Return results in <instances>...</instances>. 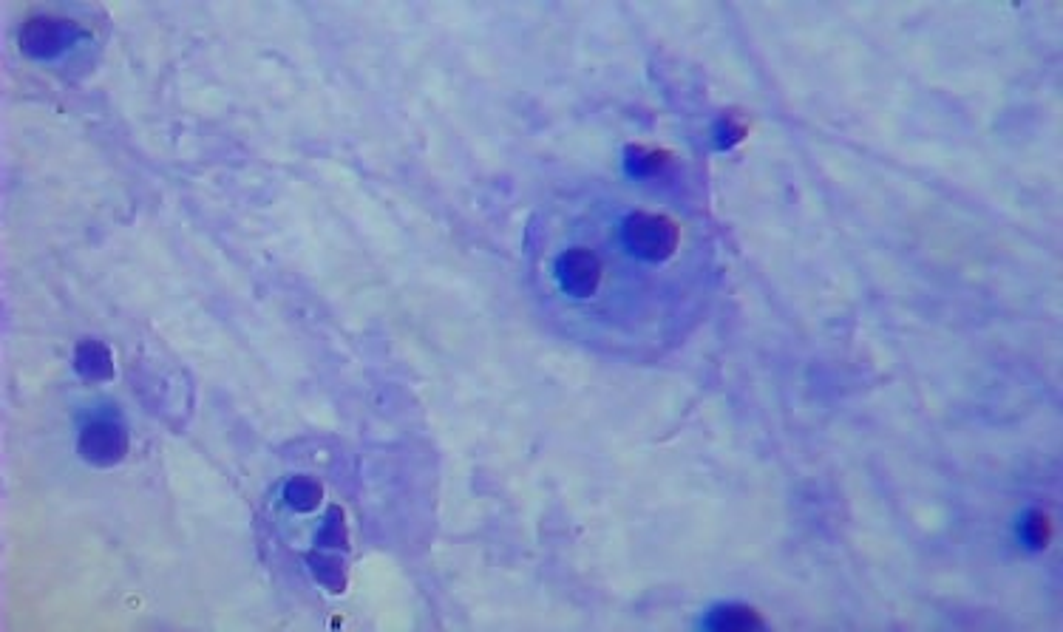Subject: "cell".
I'll use <instances>...</instances> for the list:
<instances>
[{"instance_id":"cell-1","label":"cell","mask_w":1063,"mask_h":632,"mask_svg":"<svg viewBox=\"0 0 1063 632\" xmlns=\"http://www.w3.org/2000/svg\"><path fill=\"white\" fill-rule=\"evenodd\" d=\"M621 241L630 256L641 261H667L681 241L678 224L658 213H630L621 224Z\"/></svg>"},{"instance_id":"cell-2","label":"cell","mask_w":1063,"mask_h":632,"mask_svg":"<svg viewBox=\"0 0 1063 632\" xmlns=\"http://www.w3.org/2000/svg\"><path fill=\"white\" fill-rule=\"evenodd\" d=\"M77 454L94 468H114L128 454V431L114 420H94L80 431Z\"/></svg>"},{"instance_id":"cell-3","label":"cell","mask_w":1063,"mask_h":632,"mask_svg":"<svg viewBox=\"0 0 1063 632\" xmlns=\"http://www.w3.org/2000/svg\"><path fill=\"white\" fill-rule=\"evenodd\" d=\"M556 281L570 298H590L601 284V261L596 253L573 247L556 261Z\"/></svg>"},{"instance_id":"cell-4","label":"cell","mask_w":1063,"mask_h":632,"mask_svg":"<svg viewBox=\"0 0 1063 632\" xmlns=\"http://www.w3.org/2000/svg\"><path fill=\"white\" fill-rule=\"evenodd\" d=\"M69 40V20L40 15V18H32L23 26V32H20V49L29 54V57L46 60V57H54L57 52H63Z\"/></svg>"},{"instance_id":"cell-5","label":"cell","mask_w":1063,"mask_h":632,"mask_svg":"<svg viewBox=\"0 0 1063 632\" xmlns=\"http://www.w3.org/2000/svg\"><path fill=\"white\" fill-rule=\"evenodd\" d=\"M706 627H709V630L726 632H749L760 630V627H763V618H760L755 607H746V604H723L718 610H712Z\"/></svg>"},{"instance_id":"cell-6","label":"cell","mask_w":1063,"mask_h":632,"mask_svg":"<svg viewBox=\"0 0 1063 632\" xmlns=\"http://www.w3.org/2000/svg\"><path fill=\"white\" fill-rule=\"evenodd\" d=\"M74 363H77V372L86 375L88 380H108L114 375V363H111V352L108 346L100 341H83L74 352Z\"/></svg>"},{"instance_id":"cell-7","label":"cell","mask_w":1063,"mask_h":632,"mask_svg":"<svg viewBox=\"0 0 1063 632\" xmlns=\"http://www.w3.org/2000/svg\"><path fill=\"white\" fill-rule=\"evenodd\" d=\"M284 496H287V505H290V508H295V511H301V513H309L321 505V499H324V488H321V482H315V479L295 477L287 482Z\"/></svg>"},{"instance_id":"cell-8","label":"cell","mask_w":1063,"mask_h":632,"mask_svg":"<svg viewBox=\"0 0 1063 632\" xmlns=\"http://www.w3.org/2000/svg\"><path fill=\"white\" fill-rule=\"evenodd\" d=\"M307 562L312 564L315 579L321 581L324 587H329L332 593H341L343 587H346V570H343V562L332 559V556H324L321 550L309 553Z\"/></svg>"},{"instance_id":"cell-9","label":"cell","mask_w":1063,"mask_h":632,"mask_svg":"<svg viewBox=\"0 0 1063 632\" xmlns=\"http://www.w3.org/2000/svg\"><path fill=\"white\" fill-rule=\"evenodd\" d=\"M315 542L321 547H341V550L349 547V536H346V522H343L341 508H332V511H329L324 528L318 530V539H315Z\"/></svg>"},{"instance_id":"cell-10","label":"cell","mask_w":1063,"mask_h":632,"mask_svg":"<svg viewBox=\"0 0 1063 632\" xmlns=\"http://www.w3.org/2000/svg\"><path fill=\"white\" fill-rule=\"evenodd\" d=\"M1024 539L1029 542V547H1044L1046 539H1049V522L1041 513H1029L1027 522H1024Z\"/></svg>"}]
</instances>
